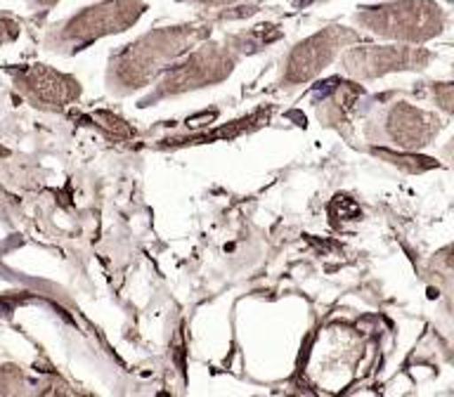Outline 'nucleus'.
I'll return each instance as SVG.
<instances>
[{
    "mask_svg": "<svg viewBox=\"0 0 454 397\" xmlns=\"http://www.w3.org/2000/svg\"><path fill=\"white\" fill-rule=\"evenodd\" d=\"M147 7L140 0H105L90 5L62 21L45 38V45L62 55H74L78 50L88 48L90 43L99 41L102 35H112L126 31L140 19Z\"/></svg>",
    "mask_w": 454,
    "mask_h": 397,
    "instance_id": "obj_1",
    "label": "nucleus"
},
{
    "mask_svg": "<svg viewBox=\"0 0 454 397\" xmlns=\"http://www.w3.org/2000/svg\"><path fill=\"white\" fill-rule=\"evenodd\" d=\"M357 24L383 38L404 43H426L442 34L445 12L433 0H393L383 5L364 7Z\"/></svg>",
    "mask_w": 454,
    "mask_h": 397,
    "instance_id": "obj_2",
    "label": "nucleus"
},
{
    "mask_svg": "<svg viewBox=\"0 0 454 397\" xmlns=\"http://www.w3.org/2000/svg\"><path fill=\"white\" fill-rule=\"evenodd\" d=\"M204 35H208L206 27L156 28L114 57L112 76L119 78L121 83H133V78L154 74L161 64L183 55L184 50L192 48V43L201 41Z\"/></svg>",
    "mask_w": 454,
    "mask_h": 397,
    "instance_id": "obj_3",
    "label": "nucleus"
},
{
    "mask_svg": "<svg viewBox=\"0 0 454 397\" xmlns=\"http://www.w3.org/2000/svg\"><path fill=\"white\" fill-rule=\"evenodd\" d=\"M433 55L424 48H407V45H390V48H357L343 57V66L350 74L362 78L381 76L388 71L424 69Z\"/></svg>",
    "mask_w": 454,
    "mask_h": 397,
    "instance_id": "obj_4",
    "label": "nucleus"
},
{
    "mask_svg": "<svg viewBox=\"0 0 454 397\" xmlns=\"http://www.w3.org/2000/svg\"><path fill=\"white\" fill-rule=\"evenodd\" d=\"M357 41V35L350 28L343 27H329L322 28L319 34L303 41L301 45L291 50L289 59H286V76L291 81H305V78L315 76L317 71H322L333 59L336 50L343 45H350Z\"/></svg>",
    "mask_w": 454,
    "mask_h": 397,
    "instance_id": "obj_5",
    "label": "nucleus"
},
{
    "mask_svg": "<svg viewBox=\"0 0 454 397\" xmlns=\"http://www.w3.org/2000/svg\"><path fill=\"white\" fill-rule=\"evenodd\" d=\"M14 83H17V90L31 105L50 106V109L69 105L71 99H76L78 92H81V88H78L74 78L50 69L45 64H34V66L20 71L14 76Z\"/></svg>",
    "mask_w": 454,
    "mask_h": 397,
    "instance_id": "obj_6",
    "label": "nucleus"
},
{
    "mask_svg": "<svg viewBox=\"0 0 454 397\" xmlns=\"http://www.w3.org/2000/svg\"><path fill=\"white\" fill-rule=\"evenodd\" d=\"M440 119L414 106H400L393 113V135L400 147L419 149L438 135Z\"/></svg>",
    "mask_w": 454,
    "mask_h": 397,
    "instance_id": "obj_7",
    "label": "nucleus"
},
{
    "mask_svg": "<svg viewBox=\"0 0 454 397\" xmlns=\"http://www.w3.org/2000/svg\"><path fill=\"white\" fill-rule=\"evenodd\" d=\"M21 371L17 367H0V395L21 393Z\"/></svg>",
    "mask_w": 454,
    "mask_h": 397,
    "instance_id": "obj_8",
    "label": "nucleus"
},
{
    "mask_svg": "<svg viewBox=\"0 0 454 397\" xmlns=\"http://www.w3.org/2000/svg\"><path fill=\"white\" fill-rule=\"evenodd\" d=\"M431 92L440 109L454 113V83H433Z\"/></svg>",
    "mask_w": 454,
    "mask_h": 397,
    "instance_id": "obj_9",
    "label": "nucleus"
},
{
    "mask_svg": "<svg viewBox=\"0 0 454 397\" xmlns=\"http://www.w3.org/2000/svg\"><path fill=\"white\" fill-rule=\"evenodd\" d=\"M17 35H20V24L3 17L0 19V43H12Z\"/></svg>",
    "mask_w": 454,
    "mask_h": 397,
    "instance_id": "obj_10",
    "label": "nucleus"
},
{
    "mask_svg": "<svg viewBox=\"0 0 454 397\" xmlns=\"http://www.w3.org/2000/svg\"><path fill=\"white\" fill-rule=\"evenodd\" d=\"M183 3H192V5H204V7H227L237 5L241 0H183Z\"/></svg>",
    "mask_w": 454,
    "mask_h": 397,
    "instance_id": "obj_11",
    "label": "nucleus"
},
{
    "mask_svg": "<svg viewBox=\"0 0 454 397\" xmlns=\"http://www.w3.org/2000/svg\"><path fill=\"white\" fill-rule=\"evenodd\" d=\"M27 3H31V5H34L35 10H50V7L57 5L59 0H27Z\"/></svg>",
    "mask_w": 454,
    "mask_h": 397,
    "instance_id": "obj_12",
    "label": "nucleus"
},
{
    "mask_svg": "<svg viewBox=\"0 0 454 397\" xmlns=\"http://www.w3.org/2000/svg\"><path fill=\"white\" fill-rule=\"evenodd\" d=\"M440 255H442V261H445L447 268L454 269V246H450V248H447V251H442V253H440Z\"/></svg>",
    "mask_w": 454,
    "mask_h": 397,
    "instance_id": "obj_13",
    "label": "nucleus"
},
{
    "mask_svg": "<svg viewBox=\"0 0 454 397\" xmlns=\"http://www.w3.org/2000/svg\"><path fill=\"white\" fill-rule=\"evenodd\" d=\"M294 5L296 7H305V5H310V3H319V0H291Z\"/></svg>",
    "mask_w": 454,
    "mask_h": 397,
    "instance_id": "obj_14",
    "label": "nucleus"
},
{
    "mask_svg": "<svg viewBox=\"0 0 454 397\" xmlns=\"http://www.w3.org/2000/svg\"><path fill=\"white\" fill-rule=\"evenodd\" d=\"M445 154H447V156H450V161H452V163H454V140H452V142H450V147H447V149H445Z\"/></svg>",
    "mask_w": 454,
    "mask_h": 397,
    "instance_id": "obj_15",
    "label": "nucleus"
},
{
    "mask_svg": "<svg viewBox=\"0 0 454 397\" xmlns=\"http://www.w3.org/2000/svg\"><path fill=\"white\" fill-rule=\"evenodd\" d=\"M452 298H454V286H452Z\"/></svg>",
    "mask_w": 454,
    "mask_h": 397,
    "instance_id": "obj_16",
    "label": "nucleus"
},
{
    "mask_svg": "<svg viewBox=\"0 0 454 397\" xmlns=\"http://www.w3.org/2000/svg\"><path fill=\"white\" fill-rule=\"evenodd\" d=\"M452 71H454V64H452Z\"/></svg>",
    "mask_w": 454,
    "mask_h": 397,
    "instance_id": "obj_17",
    "label": "nucleus"
}]
</instances>
